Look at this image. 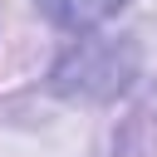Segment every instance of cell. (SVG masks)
Masks as SVG:
<instances>
[{"label": "cell", "mask_w": 157, "mask_h": 157, "mask_svg": "<svg viewBox=\"0 0 157 157\" xmlns=\"http://www.w3.org/2000/svg\"><path fill=\"white\" fill-rule=\"evenodd\" d=\"M118 5H123V0H44L49 20L64 25V29H93V25H103Z\"/></svg>", "instance_id": "obj_1"}]
</instances>
